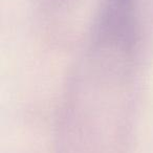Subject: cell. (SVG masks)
Instances as JSON below:
<instances>
[{
	"label": "cell",
	"mask_w": 153,
	"mask_h": 153,
	"mask_svg": "<svg viewBox=\"0 0 153 153\" xmlns=\"http://www.w3.org/2000/svg\"><path fill=\"white\" fill-rule=\"evenodd\" d=\"M134 9L135 0H104L98 22L101 41L124 47L131 43Z\"/></svg>",
	"instance_id": "obj_1"
}]
</instances>
